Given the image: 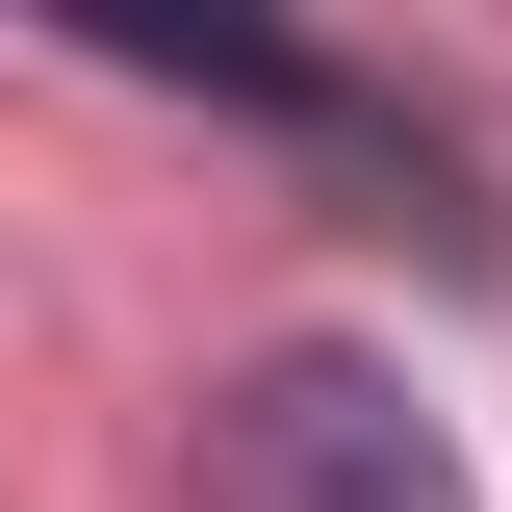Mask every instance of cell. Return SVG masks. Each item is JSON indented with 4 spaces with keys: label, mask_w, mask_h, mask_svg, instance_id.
<instances>
[{
    "label": "cell",
    "mask_w": 512,
    "mask_h": 512,
    "mask_svg": "<svg viewBox=\"0 0 512 512\" xmlns=\"http://www.w3.org/2000/svg\"><path fill=\"white\" fill-rule=\"evenodd\" d=\"M205 512H487V487H461V436H436L384 359L282 333V359L205 384Z\"/></svg>",
    "instance_id": "obj_1"
}]
</instances>
